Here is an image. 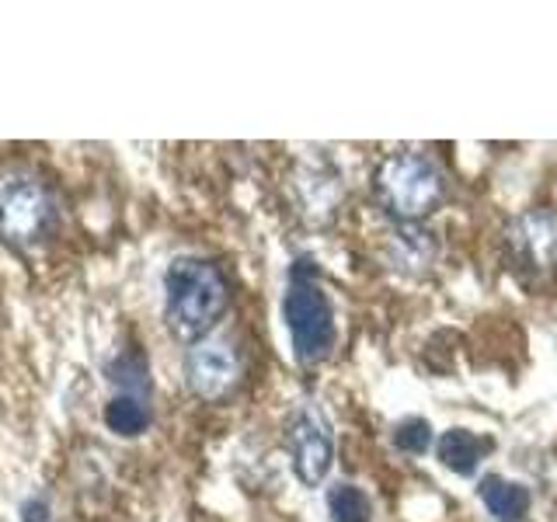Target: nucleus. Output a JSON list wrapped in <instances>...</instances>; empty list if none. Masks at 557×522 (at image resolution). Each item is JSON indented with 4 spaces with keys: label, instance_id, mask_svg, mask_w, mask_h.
I'll use <instances>...</instances> for the list:
<instances>
[{
    "label": "nucleus",
    "instance_id": "7ed1b4c3",
    "mask_svg": "<svg viewBox=\"0 0 557 522\" xmlns=\"http://www.w3.org/2000/svg\"><path fill=\"white\" fill-rule=\"evenodd\" d=\"M376 199L397 223H422L446 199V174L425 153H394L376 171Z\"/></svg>",
    "mask_w": 557,
    "mask_h": 522
},
{
    "label": "nucleus",
    "instance_id": "f257e3e1",
    "mask_svg": "<svg viewBox=\"0 0 557 522\" xmlns=\"http://www.w3.org/2000/svg\"><path fill=\"white\" fill-rule=\"evenodd\" d=\"M283 321L289 327L293 356L300 365H321L335 356L338 318L313 258H296L289 265L283 293Z\"/></svg>",
    "mask_w": 557,
    "mask_h": 522
},
{
    "label": "nucleus",
    "instance_id": "20e7f679",
    "mask_svg": "<svg viewBox=\"0 0 557 522\" xmlns=\"http://www.w3.org/2000/svg\"><path fill=\"white\" fill-rule=\"evenodd\" d=\"M283 443L289 452L293 474L307 487H318L331 474V467H335V428H331V418L313 397L293 408Z\"/></svg>",
    "mask_w": 557,
    "mask_h": 522
},
{
    "label": "nucleus",
    "instance_id": "ddd939ff",
    "mask_svg": "<svg viewBox=\"0 0 557 522\" xmlns=\"http://www.w3.org/2000/svg\"><path fill=\"white\" fill-rule=\"evenodd\" d=\"M25 522H46V505L42 501H32V505H25Z\"/></svg>",
    "mask_w": 557,
    "mask_h": 522
},
{
    "label": "nucleus",
    "instance_id": "423d86ee",
    "mask_svg": "<svg viewBox=\"0 0 557 522\" xmlns=\"http://www.w3.org/2000/svg\"><path fill=\"white\" fill-rule=\"evenodd\" d=\"M509 254L519 269L547 275L557 269V216L547 209H527L509 223Z\"/></svg>",
    "mask_w": 557,
    "mask_h": 522
},
{
    "label": "nucleus",
    "instance_id": "f8f14e48",
    "mask_svg": "<svg viewBox=\"0 0 557 522\" xmlns=\"http://www.w3.org/2000/svg\"><path fill=\"white\" fill-rule=\"evenodd\" d=\"M394 446L400 452H408V457H425V452L432 449V425H429V418H400V422L394 425Z\"/></svg>",
    "mask_w": 557,
    "mask_h": 522
},
{
    "label": "nucleus",
    "instance_id": "1a4fd4ad",
    "mask_svg": "<svg viewBox=\"0 0 557 522\" xmlns=\"http://www.w3.org/2000/svg\"><path fill=\"white\" fill-rule=\"evenodd\" d=\"M435 452H440V463L446 470L470 477L478 470V463L492 452V439H481V435L470 428H449L443 432V439L435 443Z\"/></svg>",
    "mask_w": 557,
    "mask_h": 522
},
{
    "label": "nucleus",
    "instance_id": "9d476101",
    "mask_svg": "<svg viewBox=\"0 0 557 522\" xmlns=\"http://www.w3.org/2000/svg\"><path fill=\"white\" fill-rule=\"evenodd\" d=\"M327 515L331 522H370L373 519V501L352 481H338L327 492Z\"/></svg>",
    "mask_w": 557,
    "mask_h": 522
},
{
    "label": "nucleus",
    "instance_id": "39448f33",
    "mask_svg": "<svg viewBox=\"0 0 557 522\" xmlns=\"http://www.w3.org/2000/svg\"><path fill=\"white\" fill-rule=\"evenodd\" d=\"M57 223V202L39 182H11L0 188V237L8 244H35Z\"/></svg>",
    "mask_w": 557,
    "mask_h": 522
},
{
    "label": "nucleus",
    "instance_id": "9b49d317",
    "mask_svg": "<svg viewBox=\"0 0 557 522\" xmlns=\"http://www.w3.org/2000/svg\"><path fill=\"white\" fill-rule=\"evenodd\" d=\"M104 425L115 435H139L150 425V411L144 400H136V397H115L109 400V408H104Z\"/></svg>",
    "mask_w": 557,
    "mask_h": 522
},
{
    "label": "nucleus",
    "instance_id": "6e6552de",
    "mask_svg": "<svg viewBox=\"0 0 557 522\" xmlns=\"http://www.w3.org/2000/svg\"><path fill=\"white\" fill-rule=\"evenodd\" d=\"M478 495H481V505L487 509V515L495 522H522L530 515V505H533V495L527 484L509 481L502 474H484L478 484Z\"/></svg>",
    "mask_w": 557,
    "mask_h": 522
},
{
    "label": "nucleus",
    "instance_id": "f03ea898",
    "mask_svg": "<svg viewBox=\"0 0 557 522\" xmlns=\"http://www.w3.org/2000/svg\"><path fill=\"white\" fill-rule=\"evenodd\" d=\"M231 303V286L213 261L178 258L164 275V321L174 338L202 341Z\"/></svg>",
    "mask_w": 557,
    "mask_h": 522
},
{
    "label": "nucleus",
    "instance_id": "0eeeda50",
    "mask_svg": "<svg viewBox=\"0 0 557 522\" xmlns=\"http://www.w3.org/2000/svg\"><path fill=\"white\" fill-rule=\"evenodd\" d=\"M240 376V359L223 341H199L185 356V383L202 400H220Z\"/></svg>",
    "mask_w": 557,
    "mask_h": 522
}]
</instances>
